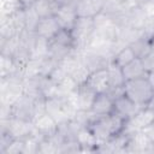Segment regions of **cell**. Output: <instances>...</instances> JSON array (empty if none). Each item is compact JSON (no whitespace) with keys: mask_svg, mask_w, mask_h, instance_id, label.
Segmentation results:
<instances>
[{"mask_svg":"<svg viewBox=\"0 0 154 154\" xmlns=\"http://www.w3.org/2000/svg\"><path fill=\"white\" fill-rule=\"evenodd\" d=\"M125 126H126L125 119L118 117L114 113H111L107 116L95 117L88 128L91 130L96 140L100 143H103L124 132Z\"/></svg>","mask_w":154,"mask_h":154,"instance_id":"cell-1","label":"cell"},{"mask_svg":"<svg viewBox=\"0 0 154 154\" xmlns=\"http://www.w3.org/2000/svg\"><path fill=\"white\" fill-rule=\"evenodd\" d=\"M123 93L125 96H128L131 101H134L138 106L146 107L154 94V88L150 85L147 77L144 76V77L125 81L123 85Z\"/></svg>","mask_w":154,"mask_h":154,"instance_id":"cell-2","label":"cell"},{"mask_svg":"<svg viewBox=\"0 0 154 154\" xmlns=\"http://www.w3.org/2000/svg\"><path fill=\"white\" fill-rule=\"evenodd\" d=\"M96 25L95 19L91 17H77L73 26L71 28L72 35L76 41V49L82 51L87 48L95 35Z\"/></svg>","mask_w":154,"mask_h":154,"instance_id":"cell-3","label":"cell"},{"mask_svg":"<svg viewBox=\"0 0 154 154\" xmlns=\"http://www.w3.org/2000/svg\"><path fill=\"white\" fill-rule=\"evenodd\" d=\"M34 131L35 129L32 122L16 117L0 120V132H7L12 138H26L34 134Z\"/></svg>","mask_w":154,"mask_h":154,"instance_id":"cell-4","label":"cell"},{"mask_svg":"<svg viewBox=\"0 0 154 154\" xmlns=\"http://www.w3.org/2000/svg\"><path fill=\"white\" fill-rule=\"evenodd\" d=\"M37 101L30 96L22 94L12 103V114L16 118H20L28 122H32L37 114Z\"/></svg>","mask_w":154,"mask_h":154,"instance_id":"cell-5","label":"cell"},{"mask_svg":"<svg viewBox=\"0 0 154 154\" xmlns=\"http://www.w3.org/2000/svg\"><path fill=\"white\" fill-rule=\"evenodd\" d=\"M32 125H34L35 132L42 138L51 137V136L55 135L58 131V126H59L58 122L51 114H48L46 111L42 113H38L34 118Z\"/></svg>","mask_w":154,"mask_h":154,"instance_id":"cell-6","label":"cell"},{"mask_svg":"<svg viewBox=\"0 0 154 154\" xmlns=\"http://www.w3.org/2000/svg\"><path fill=\"white\" fill-rule=\"evenodd\" d=\"M84 84L89 87L91 90H94L96 94L106 93L109 89V76L107 67L91 71L88 75Z\"/></svg>","mask_w":154,"mask_h":154,"instance_id":"cell-7","label":"cell"},{"mask_svg":"<svg viewBox=\"0 0 154 154\" xmlns=\"http://www.w3.org/2000/svg\"><path fill=\"white\" fill-rule=\"evenodd\" d=\"M153 120H154V113L148 107H142L137 113H135L130 119L126 120L125 131L126 132L142 131Z\"/></svg>","mask_w":154,"mask_h":154,"instance_id":"cell-8","label":"cell"},{"mask_svg":"<svg viewBox=\"0 0 154 154\" xmlns=\"http://www.w3.org/2000/svg\"><path fill=\"white\" fill-rule=\"evenodd\" d=\"M95 96H96V93L83 83V84L77 87V89L75 90V93L70 97H71V100L75 103L77 109L90 111Z\"/></svg>","mask_w":154,"mask_h":154,"instance_id":"cell-9","label":"cell"},{"mask_svg":"<svg viewBox=\"0 0 154 154\" xmlns=\"http://www.w3.org/2000/svg\"><path fill=\"white\" fill-rule=\"evenodd\" d=\"M141 108H142L141 106H138L137 103L131 101L124 94L118 96L117 99H114V102H113V113L117 114L118 117L125 119V120L130 119Z\"/></svg>","mask_w":154,"mask_h":154,"instance_id":"cell-10","label":"cell"},{"mask_svg":"<svg viewBox=\"0 0 154 154\" xmlns=\"http://www.w3.org/2000/svg\"><path fill=\"white\" fill-rule=\"evenodd\" d=\"M60 24L58 23L55 16H48V17H43L40 18L36 28H35V32L37 36L51 40L60 29Z\"/></svg>","mask_w":154,"mask_h":154,"instance_id":"cell-11","label":"cell"},{"mask_svg":"<svg viewBox=\"0 0 154 154\" xmlns=\"http://www.w3.org/2000/svg\"><path fill=\"white\" fill-rule=\"evenodd\" d=\"M113 102H114V100L107 93L96 94V96H95V99L93 101L90 111L96 117L111 114V113H113Z\"/></svg>","mask_w":154,"mask_h":154,"instance_id":"cell-12","label":"cell"},{"mask_svg":"<svg viewBox=\"0 0 154 154\" xmlns=\"http://www.w3.org/2000/svg\"><path fill=\"white\" fill-rule=\"evenodd\" d=\"M105 0H79L76 6L77 17H91L95 18L102 12Z\"/></svg>","mask_w":154,"mask_h":154,"instance_id":"cell-13","label":"cell"},{"mask_svg":"<svg viewBox=\"0 0 154 154\" xmlns=\"http://www.w3.org/2000/svg\"><path fill=\"white\" fill-rule=\"evenodd\" d=\"M76 141L81 146L82 153H96V148L100 144L89 128H81L76 135Z\"/></svg>","mask_w":154,"mask_h":154,"instance_id":"cell-14","label":"cell"},{"mask_svg":"<svg viewBox=\"0 0 154 154\" xmlns=\"http://www.w3.org/2000/svg\"><path fill=\"white\" fill-rule=\"evenodd\" d=\"M54 16H55L58 23L60 24V26L66 28V29H71L75 24L76 18H77L76 8L70 7V6H64V5L58 6Z\"/></svg>","mask_w":154,"mask_h":154,"instance_id":"cell-15","label":"cell"},{"mask_svg":"<svg viewBox=\"0 0 154 154\" xmlns=\"http://www.w3.org/2000/svg\"><path fill=\"white\" fill-rule=\"evenodd\" d=\"M136 58H137V55L134 52L132 47L130 45H126V46H122L120 48H118L114 52L111 63L122 69L125 65H128L129 63H131L132 60H135Z\"/></svg>","mask_w":154,"mask_h":154,"instance_id":"cell-16","label":"cell"},{"mask_svg":"<svg viewBox=\"0 0 154 154\" xmlns=\"http://www.w3.org/2000/svg\"><path fill=\"white\" fill-rule=\"evenodd\" d=\"M122 72H123V76H124L125 81L144 77L147 75V71L143 66V63H142L141 58H136L135 60H132L131 63H129L128 65L122 67Z\"/></svg>","mask_w":154,"mask_h":154,"instance_id":"cell-17","label":"cell"},{"mask_svg":"<svg viewBox=\"0 0 154 154\" xmlns=\"http://www.w3.org/2000/svg\"><path fill=\"white\" fill-rule=\"evenodd\" d=\"M12 75H22V69L17 65L16 60L11 55L0 54V78Z\"/></svg>","mask_w":154,"mask_h":154,"instance_id":"cell-18","label":"cell"},{"mask_svg":"<svg viewBox=\"0 0 154 154\" xmlns=\"http://www.w3.org/2000/svg\"><path fill=\"white\" fill-rule=\"evenodd\" d=\"M53 43L71 48V49H76V41L75 37L72 35L71 29H66V28H60L58 30V32L49 40Z\"/></svg>","mask_w":154,"mask_h":154,"instance_id":"cell-19","label":"cell"},{"mask_svg":"<svg viewBox=\"0 0 154 154\" xmlns=\"http://www.w3.org/2000/svg\"><path fill=\"white\" fill-rule=\"evenodd\" d=\"M19 32L11 16H1L0 19V40H8L17 36Z\"/></svg>","mask_w":154,"mask_h":154,"instance_id":"cell-20","label":"cell"},{"mask_svg":"<svg viewBox=\"0 0 154 154\" xmlns=\"http://www.w3.org/2000/svg\"><path fill=\"white\" fill-rule=\"evenodd\" d=\"M58 6H59V4L54 2L53 0H38L32 7L35 8L38 17L43 18V17L53 16L55 13Z\"/></svg>","mask_w":154,"mask_h":154,"instance_id":"cell-21","label":"cell"},{"mask_svg":"<svg viewBox=\"0 0 154 154\" xmlns=\"http://www.w3.org/2000/svg\"><path fill=\"white\" fill-rule=\"evenodd\" d=\"M107 70H108V76H109V88H122L125 83L122 69L109 63V65L107 66Z\"/></svg>","mask_w":154,"mask_h":154,"instance_id":"cell-22","label":"cell"},{"mask_svg":"<svg viewBox=\"0 0 154 154\" xmlns=\"http://www.w3.org/2000/svg\"><path fill=\"white\" fill-rule=\"evenodd\" d=\"M134 49V52L136 53L137 58H142L144 57L147 53L150 52V46H149V36H146L144 34L142 36H140L137 40H135L131 45H130Z\"/></svg>","mask_w":154,"mask_h":154,"instance_id":"cell-23","label":"cell"},{"mask_svg":"<svg viewBox=\"0 0 154 154\" xmlns=\"http://www.w3.org/2000/svg\"><path fill=\"white\" fill-rule=\"evenodd\" d=\"M24 17H25V29L35 31V28H36V25L40 20V17L36 13L35 8L34 7L24 8Z\"/></svg>","mask_w":154,"mask_h":154,"instance_id":"cell-24","label":"cell"},{"mask_svg":"<svg viewBox=\"0 0 154 154\" xmlns=\"http://www.w3.org/2000/svg\"><path fill=\"white\" fill-rule=\"evenodd\" d=\"M24 150V138H12L4 154H23Z\"/></svg>","mask_w":154,"mask_h":154,"instance_id":"cell-25","label":"cell"},{"mask_svg":"<svg viewBox=\"0 0 154 154\" xmlns=\"http://www.w3.org/2000/svg\"><path fill=\"white\" fill-rule=\"evenodd\" d=\"M142 131H143V134L149 138V141H150L152 143H154V120H153L148 126H146Z\"/></svg>","mask_w":154,"mask_h":154,"instance_id":"cell-26","label":"cell"},{"mask_svg":"<svg viewBox=\"0 0 154 154\" xmlns=\"http://www.w3.org/2000/svg\"><path fill=\"white\" fill-rule=\"evenodd\" d=\"M38 0H17L18 5L20 8H29V7H32Z\"/></svg>","mask_w":154,"mask_h":154,"instance_id":"cell-27","label":"cell"},{"mask_svg":"<svg viewBox=\"0 0 154 154\" xmlns=\"http://www.w3.org/2000/svg\"><path fill=\"white\" fill-rule=\"evenodd\" d=\"M146 77H147V79H148V82L150 83V85L154 88V71H150V72H147V75H146Z\"/></svg>","mask_w":154,"mask_h":154,"instance_id":"cell-28","label":"cell"},{"mask_svg":"<svg viewBox=\"0 0 154 154\" xmlns=\"http://www.w3.org/2000/svg\"><path fill=\"white\" fill-rule=\"evenodd\" d=\"M146 107H148L153 113H154V94H153V96H152V99H150V101L148 102V105L146 106Z\"/></svg>","mask_w":154,"mask_h":154,"instance_id":"cell-29","label":"cell"},{"mask_svg":"<svg viewBox=\"0 0 154 154\" xmlns=\"http://www.w3.org/2000/svg\"><path fill=\"white\" fill-rule=\"evenodd\" d=\"M144 153H150V154H154V143H150L149 146H148V148L146 149V152Z\"/></svg>","mask_w":154,"mask_h":154,"instance_id":"cell-30","label":"cell"},{"mask_svg":"<svg viewBox=\"0 0 154 154\" xmlns=\"http://www.w3.org/2000/svg\"><path fill=\"white\" fill-rule=\"evenodd\" d=\"M149 46H150V51L154 52V34L149 36Z\"/></svg>","mask_w":154,"mask_h":154,"instance_id":"cell-31","label":"cell"}]
</instances>
